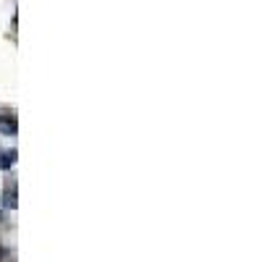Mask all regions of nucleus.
Instances as JSON below:
<instances>
[{
  "label": "nucleus",
  "mask_w": 262,
  "mask_h": 262,
  "mask_svg": "<svg viewBox=\"0 0 262 262\" xmlns=\"http://www.w3.org/2000/svg\"><path fill=\"white\" fill-rule=\"evenodd\" d=\"M3 259H6V249H3V247H0V262H3Z\"/></svg>",
  "instance_id": "obj_4"
},
{
  "label": "nucleus",
  "mask_w": 262,
  "mask_h": 262,
  "mask_svg": "<svg viewBox=\"0 0 262 262\" xmlns=\"http://www.w3.org/2000/svg\"><path fill=\"white\" fill-rule=\"evenodd\" d=\"M13 165H16V149L3 152V155H0V170H8V168H13Z\"/></svg>",
  "instance_id": "obj_2"
},
{
  "label": "nucleus",
  "mask_w": 262,
  "mask_h": 262,
  "mask_svg": "<svg viewBox=\"0 0 262 262\" xmlns=\"http://www.w3.org/2000/svg\"><path fill=\"white\" fill-rule=\"evenodd\" d=\"M6 207H16V189H6V202H3Z\"/></svg>",
  "instance_id": "obj_3"
},
{
  "label": "nucleus",
  "mask_w": 262,
  "mask_h": 262,
  "mask_svg": "<svg viewBox=\"0 0 262 262\" xmlns=\"http://www.w3.org/2000/svg\"><path fill=\"white\" fill-rule=\"evenodd\" d=\"M16 131H18V123H16V118H13V116L0 118V134H8V137H13Z\"/></svg>",
  "instance_id": "obj_1"
}]
</instances>
